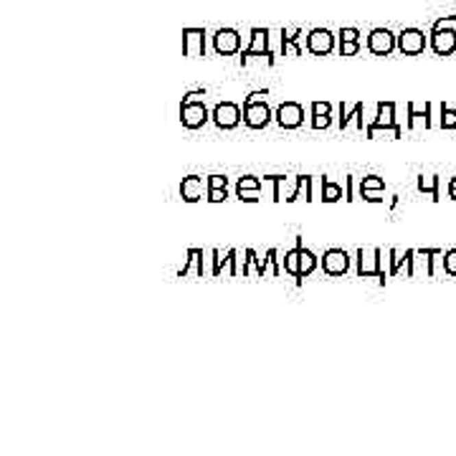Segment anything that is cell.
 Here are the masks:
<instances>
[{
    "label": "cell",
    "instance_id": "22",
    "mask_svg": "<svg viewBox=\"0 0 456 456\" xmlns=\"http://www.w3.org/2000/svg\"><path fill=\"white\" fill-rule=\"evenodd\" d=\"M365 134H368L370 140H375V137H390V140H398L400 134H403V130H400V125H393V127H373V125H368V127H365Z\"/></svg>",
    "mask_w": 456,
    "mask_h": 456
},
{
    "label": "cell",
    "instance_id": "23",
    "mask_svg": "<svg viewBox=\"0 0 456 456\" xmlns=\"http://www.w3.org/2000/svg\"><path fill=\"white\" fill-rule=\"evenodd\" d=\"M418 191L439 200V175H418Z\"/></svg>",
    "mask_w": 456,
    "mask_h": 456
},
{
    "label": "cell",
    "instance_id": "27",
    "mask_svg": "<svg viewBox=\"0 0 456 456\" xmlns=\"http://www.w3.org/2000/svg\"><path fill=\"white\" fill-rule=\"evenodd\" d=\"M408 254H411V249L408 251H396V249H388V256H390V276H396V274L400 272V266L408 264Z\"/></svg>",
    "mask_w": 456,
    "mask_h": 456
},
{
    "label": "cell",
    "instance_id": "17",
    "mask_svg": "<svg viewBox=\"0 0 456 456\" xmlns=\"http://www.w3.org/2000/svg\"><path fill=\"white\" fill-rule=\"evenodd\" d=\"M363 115H365V104H363V101H355L350 112H345V101H340V117H337V127H340V130H345L350 122H355L357 130H365L368 125H365Z\"/></svg>",
    "mask_w": 456,
    "mask_h": 456
},
{
    "label": "cell",
    "instance_id": "35",
    "mask_svg": "<svg viewBox=\"0 0 456 456\" xmlns=\"http://www.w3.org/2000/svg\"><path fill=\"white\" fill-rule=\"evenodd\" d=\"M226 198H228V188H208V203H224Z\"/></svg>",
    "mask_w": 456,
    "mask_h": 456
},
{
    "label": "cell",
    "instance_id": "29",
    "mask_svg": "<svg viewBox=\"0 0 456 456\" xmlns=\"http://www.w3.org/2000/svg\"><path fill=\"white\" fill-rule=\"evenodd\" d=\"M368 191H385V180H383L381 175H365V178H360V193Z\"/></svg>",
    "mask_w": 456,
    "mask_h": 456
},
{
    "label": "cell",
    "instance_id": "6",
    "mask_svg": "<svg viewBox=\"0 0 456 456\" xmlns=\"http://www.w3.org/2000/svg\"><path fill=\"white\" fill-rule=\"evenodd\" d=\"M365 46H368V51L373 56H390L393 51L398 49V34H393L390 28H373L368 34Z\"/></svg>",
    "mask_w": 456,
    "mask_h": 456
},
{
    "label": "cell",
    "instance_id": "30",
    "mask_svg": "<svg viewBox=\"0 0 456 456\" xmlns=\"http://www.w3.org/2000/svg\"><path fill=\"white\" fill-rule=\"evenodd\" d=\"M441 127L444 130H456V109L451 107H441Z\"/></svg>",
    "mask_w": 456,
    "mask_h": 456
},
{
    "label": "cell",
    "instance_id": "36",
    "mask_svg": "<svg viewBox=\"0 0 456 456\" xmlns=\"http://www.w3.org/2000/svg\"><path fill=\"white\" fill-rule=\"evenodd\" d=\"M444 272L451 274V276H456V249H451V251L444 254Z\"/></svg>",
    "mask_w": 456,
    "mask_h": 456
},
{
    "label": "cell",
    "instance_id": "41",
    "mask_svg": "<svg viewBox=\"0 0 456 456\" xmlns=\"http://www.w3.org/2000/svg\"><path fill=\"white\" fill-rule=\"evenodd\" d=\"M266 97H269V91L259 89V91H251V94H246V97H243V101H259V99H266Z\"/></svg>",
    "mask_w": 456,
    "mask_h": 456
},
{
    "label": "cell",
    "instance_id": "24",
    "mask_svg": "<svg viewBox=\"0 0 456 456\" xmlns=\"http://www.w3.org/2000/svg\"><path fill=\"white\" fill-rule=\"evenodd\" d=\"M226 264H228V251L213 249L211 251V276H221L226 272Z\"/></svg>",
    "mask_w": 456,
    "mask_h": 456
},
{
    "label": "cell",
    "instance_id": "4",
    "mask_svg": "<svg viewBox=\"0 0 456 456\" xmlns=\"http://www.w3.org/2000/svg\"><path fill=\"white\" fill-rule=\"evenodd\" d=\"M243 119V109L236 101H218L216 107L211 109V122L218 130H236Z\"/></svg>",
    "mask_w": 456,
    "mask_h": 456
},
{
    "label": "cell",
    "instance_id": "13",
    "mask_svg": "<svg viewBox=\"0 0 456 456\" xmlns=\"http://www.w3.org/2000/svg\"><path fill=\"white\" fill-rule=\"evenodd\" d=\"M206 28H182V53L188 58L206 56Z\"/></svg>",
    "mask_w": 456,
    "mask_h": 456
},
{
    "label": "cell",
    "instance_id": "33",
    "mask_svg": "<svg viewBox=\"0 0 456 456\" xmlns=\"http://www.w3.org/2000/svg\"><path fill=\"white\" fill-rule=\"evenodd\" d=\"M276 256H279V251H276V249H269V251H266V261H269V269H272L274 276H279V274L284 272L282 264H279V259H276Z\"/></svg>",
    "mask_w": 456,
    "mask_h": 456
},
{
    "label": "cell",
    "instance_id": "34",
    "mask_svg": "<svg viewBox=\"0 0 456 456\" xmlns=\"http://www.w3.org/2000/svg\"><path fill=\"white\" fill-rule=\"evenodd\" d=\"M345 41H360V31L357 28H340L337 31V43H345Z\"/></svg>",
    "mask_w": 456,
    "mask_h": 456
},
{
    "label": "cell",
    "instance_id": "3",
    "mask_svg": "<svg viewBox=\"0 0 456 456\" xmlns=\"http://www.w3.org/2000/svg\"><path fill=\"white\" fill-rule=\"evenodd\" d=\"M383 249H357L355 251V272L357 276H375L381 287H385V279H388V274L383 269Z\"/></svg>",
    "mask_w": 456,
    "mask_h": 456
},
{
    "label": "cell",
    "instance_id": "32",
    "mask_svg": "<svg viewBox=\"0 0 456 456\" xmlns=\"http://www.w3.org/2000/svg\"><path fill=\"white\" fill-rule=\"evenodd\" d=\"M337 53H340V56H357V53H360V41L337 43Z\"/></svg>",
    "mask_w": 456,
    "mask_h": 456
},
{
    "label": "cell",
    "instance_id": "37",
    "mask_svg": "<svg viewBox=\"0 0 456 456\" xmlns=\"http://www.w3.org/2000/svg\"><path fill=\"white\" fill-rule=\"evenodd\" d=\"M206 182H208V188H228V178H226V175H218V173L208 175Z\"/></svg>",
    "mask_w": 456,
    "mask_h": 456
},
{
    "label": "cell",
    "instance_id": "28",
    "mask_svg": "<svg viewBox=\"0 0 456 456\" xmlns=\"http://www.w3.org/2000/svg\"><path fill=\"white\" fill-rule=\"evenodd\" d=\"M261 188H264V180L256 175H241L236 180V191H261Z\"/></svg>",
    "mask_w": 456,
    "mask_h": 456
},
{
    "label": "cell",
    "instance_id": "39",
    "mask_svg": "<svg viewBox=\"0 0 456 456\" xmlns=\"http://www.w3.org/2000/svg\"><path fill=\"white\" fill-rule=\"evenodd\" d=\"M236 198L243 203H256L261 198V191H236Z\"/></svg>",
    "mask_w": 456,
    "mask_h": 456
},
{
    "label": "cell",
    "instance_id": "43",
    "mask_svg": "<svg viewBox=\"0 0 456 456\" xmlns=\"http://www.w3.org/2000/svg\"><path fill=\"white\" fill-rule=\"evenodd\" d=\"M448 191H456V178H451V180H448Z\"/></svg>",
    "mask_w": 456,
    "mask_h": 456
},
{
    "label": "cell",
    "instance_id": "21",
    "mask_svg": "<svg viewBox=\"0 0 456 456\" xmlns=\"http://www.w3.org/2000/svg\"><path fill=\"white\" fill-rule=\"evenodd\" d=\"M429 117H431V107H429V104H426L423 109H418L413 101H408V127H411V130H416L418 125L429 127L431 125V119H429Z\"/></svg>",
    "mask_w": 456,
    "mask_h": 456
},
{
    "label": "cell",
    "instance_id": "38",
    "mask_svg": "<svg viewBox=\"0 0 456 456\" xmlns=\"http://www.w3.org/2000/svg\"><path fill=\"white\" fill-rule=\"evenodd\" d=\"M208 91L206 89H191L182 94V101H206Z\"/></svg>",
    "mask_w": 456,
    "mask_h": 456
},
{
    "label": "cell",
    "instance_id": "18",
    "mask_svg": "<svg viewBox=\"0 0 456 456\" xmlns=\"http://www.w3.org/2000/svg\"><path fill=\"white\" fill-rule=\"evenodd\" d=\"M373 127H393L396 122V101H378L375 104V117L368 122Z\"/></svg>",
    "mask_w": 456,
    "mask_h": 456
},
{
    "label": "cell",
    "instance_id": "10",
    "mask_svg": "<svg viewBox=\"0 0 456 456\" xmlns=\"http://www.w3.org/2000/svg\"><path fill=\"white\" fill-rule=\"evenodd\" d=\"M337 49V34L330 28H312L307 34V51L312 56H327Z\"/></svg>",
    "mask_w": 456,
    "mask_h": 456
},
{
    "label": "cell",
    "instance_id": "26",
    "mask_svg": "<svg viewBox=\"0 0 456 456\" xmlns=\"http://www.w3.org/2000/svg\"><path fill=\"white\" fill-rule=\"evenodd\" d=\"M342 198V185L340 182H332L322 178V200L324 203H337Z\"/></svg>",
    "mask_w": 456,
    "mask_h": 456
},
{
    "label": "cell",
    "instance_id": "9",
    "mask_svg": "<svg viewBox=\"0 0 456 456\" xmlns=\"http://www.w3.org/2000/svg\"><path fill=\"white\" fill-rule=\"evenodd\" d=\"M274 122L282 130H297L304 125V107L299 101H282L279 107L274 109Z\"/></svg>",
    "mask_w": 456,
    "mask_h": 456
},
{
    "label": "cell",
    "instance_id": "16",
    "mask_svg": "<svg viewBox=\"0 0 456 456\" xmlns=\"http://www.w3.org/2000/svg\"><path fill=\"white\" fill-rule=\"evenodd\" d=\"M191 272H195V276H206V251L203 249H188V259L185 264L178 269V276H188Z\"/></svg>",
    "mask_w": 456,
    "mask_h": 456
},
{
    "label": "cell",
    "instance_id": "31",
    "mask_svg": "<svg viewBox=\"0 0 456 456\" xmlns=\"http://www.w3.org/2000/svg\"><path fill=\"white\" fill-rule=\"evenodd\" d=\"M226 274H228V276H241L239 249H228V264H226Z\"/></svg>",
    "mask_w": 456,
    "mask_h": 456
},
{
    "label": "cell",
    "instance_id": "2",
    "mask_svg": "<svg viewBox=\"0 0 456 456\" xmlns=\"http://www.w3.org/2000/svg\"><path fill=\"white\" fill-rule=\"evenodd\" d=\"M429 43L436 56H451L456 51V28H454V16L439 18L436 23L431 25V36H429Z\"/></svg>",
    "mask_w": 456,
    "mask_h": 456
},
{
    "label": "cell",
    "instance_id": "42",
    "mask_svg": "<svg viewBox=\"0 0 456 456\" xmlns=\"http://www.w3.org/2000/svg\"><path fill=\"white\" fill-rule=\"evenodd\" d=\"M352 182H355V178H352V175H348V178H345V198H348V200H355V191H352Z\"/></svg>",
    "mask_w": 456,
    "mask_h": 456
},
{
    "label": "cell",
    "instance_id": "40",
    "mask_svg": "<svg viewBox=\"0 0 456 456\" xmlns=\"http://www.w3.org/2000/svg\"><path fill=\"white\" fill-rule=\"evenodd\" d=\"M383 193L385 191H368V193H360V198L368 200V203H383Z\"/></svg>",
    "mask_w": 456,
    "mask_h": 456
},
{
    "label": "cell",
    "instance_id": "20",
    "mask_svg": "<svg viewBox=\"0 0 456 456\" xmlns=\"http://www.w3.org/2000/svg\"><path fill=\"white\" fill-rule=\"evenodd\" d=\"M317 269H320V256H317L312 249H304L302 246V256H299V279L297 284H302V279L304 276H309V274H315Z\"/></svg>",
    "mask_w": 456,
    "mask_h": 456
},
{
    "label": "cell",
    "instance_id": "7",
    "mask_svg": "<svg viewBox=\"0 0 456 456\" xmlns=\"http://www.w3.org/2000/svg\"><path fill=\"white\" fill-rule=\"evenodd\" d=\"M274 112L272 107L266 104V99L259 101H243V125L249 130H264V127L272 125Z\"/></svg>",
    "mask_w": 456,
    "mask_h": 456
},
{
    "label": "cell",
    "instance_id": "14",
    "mask_svg": "<svg viewBox=\"0 0 456 456\" xmlns=\"http://www.w3.org/2000/svg\"><path fill=\"white\" fill-rule=\"evenodd\" d=\"M335 119V107L330 101H312L309 104V127L312 130H327Z\"/></svg>",
    "mask_w": 456,
    "mask_h": 456
},
{
    "label": "cell",
    "instance_id": "5",
    "mask_svg": "<svg viewBox=\"0 0 456 456\" xmlns=\"http://www.w3.org/2000/svg\"><path fill=\"white\" fill-rule=\"evenodd\" d=\"M350 266H352V256H350L345 249H327L320 256V269H322V274H327V276H345V274L350 272Z\"/></svg>",
    "mask_w": 456,
    "mask_h": 456
},
{
    "label": "cell",
    "instance_id": "25",
    "mask_svg": "<svg viewBox=\"0 0 456 456\" xmlns=\"http://www.w3.org/2000/svg\"><path fill=\"white\" fill-rule=\"evenodd\" d=\"M287 180H289L287 175H264V182H272L274 185L272 200H276V203H279V200H287L284 198V185H287Z\"/></svg>",
    "mask_w": 456,
    "mask_h": 456
},
{
    "label": "cell",
    "instance_id": "1",
    "mask_svg": "<svg viewBox=\"0 0 456 456\" xmlns=\"http://www.w3.org/2000/svg\"><path fill=\"white\" fill-rule=\"evenodd\" d=\"M251 58H264L269 67L276 64V58L272 53V31L269 28H251V41L246 49H241L239 61L241 67H246Z\"/></svg>",
    "mask_w": 456,
    "mask_h": 456
},
{
    "label": "cell",
    "instance_id": "12",
    "mask_svg": "<svg viewBox=\"0 0 456 456\" xmlns=\"http://www.w3.org/2000/svg\"><path fill=\"white\" fill-rule=\"evenodd\" d=\"M398 51L403 56H418L426 51V34L421 28H403L398 31Z\"/></svg>",
    "mask_w": 456,
    "mask_h": 456
},
{
    "label": "cell",
    "instance_id": "11",
    "mask_svg": "<svg viewBox=\"0 0 456 456\" xmlns=\"http://www.w3.org/2000/svg\"><path fill=\"white\" fill-rule=\"evenodd\" d=\"M213 51L218 56H239L241 53V34L236 28H218L213 34Z\"/></svg>",
    "mask_w": 456,
    "mask_h": 456
},
{
    "label": "cell",
    "instance_id": "8",
    "mask_svg": "<svg viewBox=\"0 0 456 456\" xmlns=\"http://www.w3.org/2000/svg\"><path fill=\"white\" fill-rule=\"evenodd\" d=\"M211 119L206 101H180V125L185 130H200Z\"/></svg>",
    "mask_w": 456,
    "mask_h": 456
},
{
    "label": "cell",
    "instance_id": "19",
    "mask_svg": "<svg viewBox=\"0 0 456 456\" xmlns=\"http://www.w3.org/2000/svg\"><path fill=\"white\" fill-rule=\"evenodd\" d=\"M302 236H297V243H294V249L284 251V259H282V269L284 274H289L294 279H299V256H302Z\"/></svg>",
    "mask_w": 456,
    "mask_h": 456
},
{
    "label": "cell",
    "instance_id": "15",
    "mask_svg": "<svg viewBox=\"0 0 456 456\" xmlns=\"http://www.w3.org/2000/svg\"><path fill=\"white\" fill-rule=\"evenodd\" d=\"M203 195H208V182L200 175H188L180 182V198L185 203H198Z\"/></svg>",
    "mask_w": 456,
    "mask_h": 456
}]
</instances>
